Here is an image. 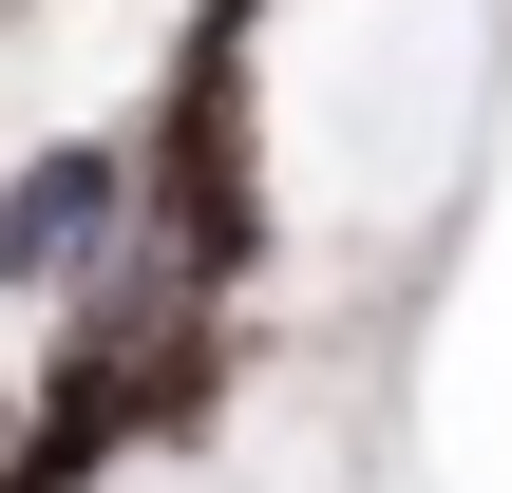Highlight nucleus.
Instances as JSON below:
<instances>
[{
  "label": "nucleus",
  "mask_w": 512,
  "mask_h": 493,
  "mask_svg": "<svg viewBox=\"0 0 512 493\" xmlns=\"http://www.w3.org/2000/svg\"><path fill=\"white\" fill-rule=\"evenodd\" d=\"M133 247L190 266L209 304L266 285L285 247V152H266V19L247 0H190L171 57H152V114H133Z\"/></svg>",
  "instance_id": "f257e3e1"
},
{
  "label": "nucleus",
  "mask_w": 512,
  "mask_h": 493,
  "mask_svg": "<svg viewBox=\"0 0 512 493\" xmlns=\"http://www.w3.org/2000/svg\"><path fill=\"white\" fill-rule=\"evenodd\" d=\"M114 247H133V133H38V152L0 171V304L57 323Z\"/></svg>",
  "instance_id": "f03ea898"
},
{
  "label": "nucleus",
  "mask_w": 512,
  "mask_h": 493,
  "mask_svg": "<svg viewBox=\"0 0 512 493\" xmlns=\"http://www.w3.org/2000/svg\"><path fill=\"white\" fill-rule=\"evenodd\" d=\"M247 19H285V0H247Z\"/></svg>",
  "instance_id": "7ed1b4c3"
}]
</instances>
